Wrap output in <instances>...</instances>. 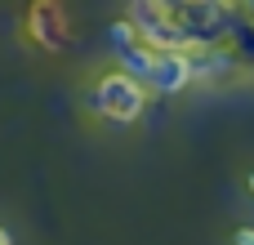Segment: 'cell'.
Listing matches in <instances>:
<instances>
[{
    "mask_svg": "<svg viewBox=\"0 0 254 245\" xmlns=\"http://www.w3.org/2000/svg\"><path fill=\"white\" fill-rule=\"evenodd\" d=\"M0 245H9V232H4V228H0Z\"/></svg>",
    "mask_w": 254,
    "mask_h": 245,
    "instance_id": "3957f363",
    "label": "cell"
},
{
    "mask_svg": "<svg viewBox=\"0 0 254 245\" xmlns=\"http://www.w3.org/2000/svg\"><path fill=\"white\" fill-rule=\"evenodd\" d=\"M241 241H246V245H254V232H241Z\"/></svg>",
    "mask_w": 254,
    "mask_h": 245,
    "instance_id": "7a4b0ae2",
    "label": "cell"
},
{
    "mask_svg": "<svg viewBox=\"0 0 254 245\" xmlns=\"http://www.w3.org/2000/svg\"><path fill=\"white\" fill-rule=\"evenodd\" d=\"M94 103H98V112H107L112 121H134V116L143 112V85H138L134 76H125V71H112V76L98 80Z\"/></svg>",
    "mask_w": 254,
    "mask_h": 245,
    "instance_id": "6da1fadb",
    "label": "cell"
}]
</instances>
